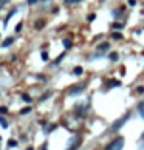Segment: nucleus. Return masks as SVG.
<instances>
[{
    "mask_svg": "<svg viewBox=\"0 0 144 150\" xmlns=\"http://www.w3.org/2000/svg\"><path fill=\"white\" fill-rule=\"evenodd\" d=\"M6 111H8V108H6V107H3V105L0 107V115H3V113H6Z\"/></svg>",
    "mask_w": 144,
    "mask_h": 150,
    "instance_id": "obj_24",
    "label": "nucleus"
},
{
    "mask_svg": "<svg viewBox=\"0 0 144 150\" xmlns=\"http://www.w3.org/2000/svg\"><path fill=\"white\" fill-rule=\"evenodd\" d=\"M124 147V138H116L105 147V150H121Z\"/></svg>",
    "mask_w": 144,
    "mask_h": 150,
    "instance_id": "obj_1",
    "label": "nucleus"
},
{
    "mask_svg": "<svg viewBox=\"0 0 144 150\" xmlns=\"http://www.w3.org/2000/svg\"><path fill=\"white\" fill-rule=\"evenodd\" d=\"M42 150H47V144H45V145H43V149H42Z\"/></svg>",
    "mask_w": 144,
    "mask_h": 150,
    "instance_id": "obj_31",
    "label": "nucleus"
},
{
    "mask_svg": "<svg viewBox=\"0 0 144 150\" xmlns=\"http://www.w3.org/2000/svg\"><path fill=\"white\" fill-rule=\"evenodd\" d=\"M87 19H88V22H93L94 19H96V14H90V16L87 17Z\"/></svg>",
    "mask_w": 144,
    "mask_h": 150,
    "instance_id": "obj_23",
    "label": "nucleus"
},
{
    "mask_svg": "<svg viewBox=\"0 0 144 150\" xmlns=\"http://www.w3.org/2000/svg\"><path fill=\"white\" fill-rule=\"evenodd\" d=\"M8 145H10V147H16V145H17V141H14V139H11L10 142H8Z\"/></svg>",
    "mask_w": 144,
    "mask_h": 150,
    "instance_id": "obj_20",
    "label": "nucleus"
},
{
    "mask_svg": "<svg viewBox=\"0 0 144 150\" xmlns=\"http://www.w3.org/2000/svg\"><path fill=\"white\" fill-rule=\"evenodd\" d=\"M138 110H139V115H141V118L144 119V102H143V104H139V105H138Z\"/></svg>",
    "mask_w": 144,
    "mask_h": 150,
    "instance_id": "obj_11",
    "label": "nucleus"
},
{
    "mask_svg": "<svg viewBox=\"0 0 144 150\" xmlns=\"http://www.w3.org/2000/svg\"><path fill=\"white\" fill-rule=\"evenodd\" d=\"M82 90H84V85H76V87L71 88L70 94H78V93H82Z\"/></svg>",
    "mask_w": 144,
    "mask_h": 150,
    "instance_id": "obj_3",
    "label": "nucleus"
},
{
    "mask_svg": "<svg viewBox=\"0 0 144 150\" xmlns=\"http://www.w3.org/2000/svg\"><path fill=\"white\" fill-rule=\"evenodd\" d=\"M34 3H37V0H28V5H34Z\"/></svg>",
    "mask_w": 144,
    "mask_h": 150,
    "instance_id": "obj_30",
    "label": "nucleus"
},
{
    "mask_svg": "<svg viewBox=\"0 0 144 150\" xmlns=\"http://www.w3.org/2000/svg\"><path fill=\"white\" fill-rule=\"evenodd\" d=\"M12 43H14V39H12V37H8V39L5 40V42L2 43V47H3V48H6V47H10V45H12Z\"/></svg>",
    "mask_w": 144,
    "mask_h": 150,
    "instance_id": "obj_6",
    "label": "nucleus"
},
{
    "mask_svg": "<svg viewBox=\"0 0 144 150\" xmlns=\"http://www.w3.org/2000/svg\"><path fill=\"white\" fill-rule=\"evenodd\" d=\"M0 125H2V127H3V129H8V122H6L5 119H3V118H2V116H0Z\"/></svg>",
    "mask_w": 144,
    "mask_h": 150,
    "instance_id": "obj_14",
    "label": "nucleus"
},
{
    "mask_svg": "<svg viewBox=\"0 0 144 150\" xmlns=\"http://www.w3.org/2000/svg\"><path fill=\"white\" fill-rule=\"evenodd\" d=\"M22 99H23L25 102H31V98H30L26 93H23V94H22Z\"/></svg>",
    "mask_w": 144,
    "mask_h": 150,
    "instance_id": "obj_16",
    "label": "nucleus"
},
{
    "mask_svg": "<svg viewBox=\"0 0 144 150\" xmlns=\"http://www.w3.org/2000/svg\"><path fill=\"white\" fill-rule=\"evenodd\" d=\"M136 92L143 94V93H144V87H138V88H136Z\"/></svg>",
    "mask_w": 144,
    "mask_h": 150,
    "instance_id": "obj_29",
    "label": "nucleus"
},
{
    "mask_svg": "<svg viewBox=\"0 0 144 150\" xmlns=\"http://www.w3.org/2000/svg\"><path fill=\"white\" fill-rule=\"evenodd\" d=\"M43 25H45V22H43V20H40V19H39V20H37V22H36V23H34L36 30H42V26H43Z\"/></svg>",
    "mask_w": 144,
    "mask_h": 150,
    "instance_id": "obj_8",
    "label": "nucleus"
},
{
    "mask_svg": "<svg viewBox=\"0 0 144 150\" xmlns=\"http://www.w3.org/2000/svg\"><path fill=\"white\" fill-rule=\"evenodd\" d=\"M109 57H110V61L116 62V61H118V57H119V56H118V54H116V53H110V56H109Z\"/></svg>",
    "mask_w": 144,
    "mask_h": 150,
    "instance_id": "obj_13",
    "label": "nucleus"
},
{
    "mask_svg": "<svg viewBox=\"0 0 144 150\" xmlns=\"http://www.w3.org/2000/svg\"><path fill=\"white\" fill-rule=\"evenodd\" d=\"M40 57H42V61H48V54L45 53V51H43L42 54H40Z\"/></svg>",
    "mask_w": 144,
    "mask_h": 150,
    "instance_id": "obj_22",
    "label": "nucleus"
},
{
    "mask_svg": "<svg viewBox=\"0 0 144 150\" xmlns=\"http://www.w3.org/2000/svg\"><path fill=\"white\" fill-rule=\"evenodd\" d=\"M56 127H57L56 124H51V125H50V129H47V131H51V130H56Z\"/></svg>",
    "mask_w": 144,
    "mask_h": 150,
    "instance_id": "obj_26",
    "label": "nucleus"
},
{
    "mask_svg": "<svg viewBox=\"0 0 144 150\" xmlns=\"http://www.w3.org/2000/svg\"><path fill=\"white\" fill-rule=\"evenodd\" d=\"M30 111H31V107H25L20 110V115H26V113H30Z\"/></svg>",
    "mask_w": 144,
    "mask_h": 150,
    "instance_id": "obj_15",
    "label": "nucleus"
},
{
    "mask_svg": "<svg viewBox=\"0 0 144 150\" xmlns=\"http://www.w3.org/2000/svg\"><path fill=\"white\" fill-rule=\"evenodd\" d=\"M112 39H123V36H121L119 33H113L112 34Z\"/></svg>",
    "mask_w": 144,
    "mask_h": 150,
    "instance_id": "obj_19",
    "label": "nucleus"
},
{
    "mask_svg": "<svg viewBox=\"0 0 144 150\" xmlns=\"http://www.w3.org/2000/svg\"><path fill=\"white\" fill-rule=\"evenodd\" d=\"M79 145H81V139H76V142H74L73 145H71V147H68L67 150H76V149L79 147Z\"/></svg>",
    "mask_w": 144,
    "mask_h": 150,
    "instance_id": "obj_9",
    "label": "nucleus"
},
{
    "mask_svg": "<svg viewBox=\"0 0 144 150\" xmlns=\"http://www.w3.org/2000/svg\"><path fill=\"white\" fill-rule=\"evenodd\" d=\"M73 73H74V74H82V68H81V67H76L74 70H73Z\"/></svg>",
    "mask_w": 144,
    "mask_h": 150,
    "instance_id": "obj_17",
    "label": "nucleus"
},
{
    "mask_svg": "<svg viewBox=\"0 0 144 150\" xmlns=\"http://www.w3.org/2000/svg\"><path fill=\"white\" fill-rule=\"evenodd\" d=\"M110 48V43L109 42H105V43H101L99 47H98V50H101V51H105V50H109Z\"/></svg>",
    "mask_w": 144,
    "mask_h": 150,
    "instance_id": "obj_7",
    "label": "nucleus"
},
{
    "mask_svg": "<svg viewBox=\"0 0 144 150\" xmlns=\"http://www.w3.org/2000/svg\"><path fill=\"white\" fill-rule=\"evenodd\" d=\"M26 150H33V147H28V149H26Z\"/></svg>",
    "mask_w": 144,
    "mask_h": 150,
    "instance_id": "obj_32",
    "label": "nucleus"
},
{
    "mask_svg": "<svg viewBox=\"0 0 144 150\" xmlns=\"http://www.w3.org/2000/svg\"><path fill=\"white\" fill-rule=\"evenodd\" d=\"M64 56H65V53H62V54H61V56H59V57H57V59H56V62H54V65H57V63H59V62L62 61V59H64Z\"/></svg>",
    "mask_w": 144,
    "mask_h": 150,
    "instance_id": "obj_18",
    "label": "nucleus"
},
{
    "mask_svg": "<svg viewBox=\"0 0 144 150\" xmlns=\"http://www.w3.org/2000/svg\"><path fill=\"white\" fill-rule=\"evenodd\" d=\"M50 96H51V92H47V93L43 94V96H40V102H43L45 99H48V98H50Z\"/></svg>",
    "mask_w": 144,
    "mask_h": 150,
    "instance_id": "obj_12",
    "label": "nucleus"
},
{
    "mask_svg": "<svg viewBox=\"0 0 144 150\" xmlns=\"http://www.w3.org/2000/svg\"><path fill=\"white\" fill-rule=\"evenodd\" d=\"M16 12H17V10H16V8H14V10H11V11H10V14H8V16H6V19H5V20H3V25H5V26H6V25H8V22H10V19H11V17H12V16H14V14H16Z\"/></svg>",
    "mask_w": 144,
    "mask_h": 150,
    "instance_id": "obj_5",
    "label": "nucleus"
},
{
    "mask_svg": "<svg viewBox=\"0 0 144 150\" xmlns=\"http://www.w3.org/2000/svg\"><path fill=\"white\" fill-rule=\"evenodd\" d=\"M141 139H144V133H143V135H141Z\"/></svg>",
    "mask_w": 144,
    "mask_h": 150,
    "instance_id": "obj_33",
    "label": "nucleus"
},
{
    "mask_svg": "<svg viewBox=\"0 0 144 150\" xmlns=\"http://www.w3.org/2000/svg\"><path fill=\"white\" fill-rule=\"evenodd\" d=\"M82 2V0H65V3H79Z\"/></svg>",
    "mask_w": 144,
    "mask_h": 150,
    "instance_id": "obj_25",
    "label": "nucleus"
},
{
    "mask_svg": "<svg viewBox=\"0 0 144 150\" xmlns=\"http://www.w3.org/2000/svg\"><path fill=\"white\" fill-rule=\"evenodd\" d=\"M22 26H23V23H22V22H20V23L16 26V33H20V31H22Z\"/></svg>",
    "mask_w": 144,
    "mask_h": 150,
    "instance_id": "obj_21",
    "label": "nucleus"
},
{
    "mask_svg": "<svg viewBox=\"0 0 144 150\" xmlns=\"http://www.w3.org/2000/svg\"><path fill=\"white\" fill-rule=\"evenodd\" d=\"M129 5L130 6H135V5H136V0H129Z\"/></svg>",
    "mask_w": 144,
    "mask_h": 150,
    "instance_id": "obj_27",
    "label": "nucleus"
},
{
    "mask_svg": "<svg viewBox=\"0 0 144 150\" xmlns=\"http://www.w3.org/2000/svg\"><path fill=\"white\" fill-rule=\"evenodd\" d=\"M119 85H121L119 81L112 79V81H109V82H107V88H112V87H119Z\"/></svg>",
    "mask_w": 144,
    "mask_h": 150,
    "instance_id": "obj_4",
    "label": "nucleus"
},
{
    "mask_svg": "<svg viewBox=\"0 0 144 150\" xmlns=\"http://www.w3.org/2000/svg\"><path fill=\"white\" fill-rule=\"evenodd\" d=\"M62 43H64L65 48H71V40L70 39H64V40H62Z\"/></svg>",
    "mask_w": 144,
    "mask_h": 150,
    "instance_id": "obj_10",
    "label": "nucleus"
},
{
    "mask_svg": "<svg viewBox=\"0 0 144 150\" xmlns=\"http://www.w3.org/2000/svg\"><path fill=\"white\" fill-rule=\"evenodd\" d=\"M129 118H130V113H125V115H124L123 118H119L118 121H115V122H113V125H112V129H113V130H119L121 127H123V125L125 124V122L129 121Z\"/></svg>",
    "mask_w": 144,
    "mask_h": 150,
    "instance_id": "obj_2",
    "label": "nucleus"
},
{
    "mask_svg": "<svg viewBox=\"0 0 144 150\" xmlns=\"http://www.w3.org/2000/svg\"><path fill=\"white\" fill-rule=\"evenodd\" d=\"M113 28L115 30H121V23H113Z\"/></svg>",
    "mask_w": 144,
    "mask_h": 150,
    "instance_id": "obj_28",
    "label": "nucleus"
}]
</instances>
